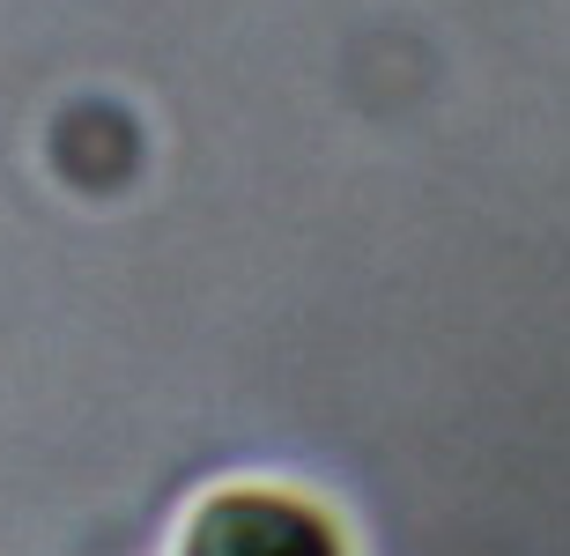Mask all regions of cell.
Segmentation results:
<instances>
[{"instance_id":"obj_1","label":"cell","mask_w":570,"mask_h":556,"mask_svg":"<svg viewBox=\"0 0 570 556\" xmlns=\"http://www.w3.org/2000/svg\"><path fill=\"white\" fill-rule=\"evenodd\" d=\"M164 556H363V542L326 490L245 468L178 505Z\"/></svg>"}]
</instances>
